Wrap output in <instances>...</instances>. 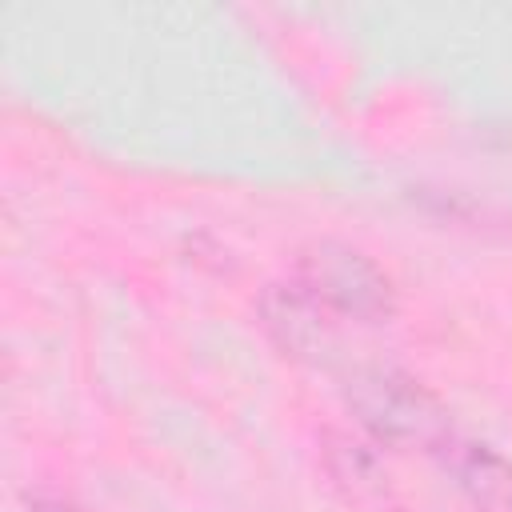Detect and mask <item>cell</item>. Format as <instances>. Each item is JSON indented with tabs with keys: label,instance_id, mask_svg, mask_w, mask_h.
I'll return each mask as SVG.
<instances>
[{
	"label": "cell",
	"instance_id": "cell-3",
	"mask_svg": "<svg viewBox=\"0 0 512 512\" xmlns=\"http://www.w3.org/2000/svg\"><path fill=\"white\" fill-rule=\"evenodd\" d=\"M260 320L268 336L296 360H324L336 344V312L320 304L300 280L268 284L260 296Z\"/></svg>",
	"mask_w": 512,
	"mask_h": 512
},
{
	"label": "cell",
	"instance_id": "cell-4",
	"mask_svg": "<svg viewBox=\"0 0 512 512\" xmlns=\"http://www.w3.org/2000/svg\"><path fill=\"white\" fill-rule=\"evenodd\" d=\"M432 456L468 504L480 512H512V464L496 448L452 432Z\"/></svg>",
	"mask_w": 512,
	"mask_h": 512
},
{
	"label": "cell",
	"instance_id": "cell-6",
	"mask_svg": "<svg viewBox=\"0 0 512 512\" xmlns=\"http://www.w3.org/2000/svg\"><path fill=\"white\" fill-rule=\"evenodd\" d=\"M28 512H80V508L72 500H64V496H32Z\"/></svg>",
	"mask_w": 512,
	"mask_h": 512
},
{
	"label": "cell",
	"instance_id": "cell-5",
	"mask_svg": "<svg viewBox=\"0 0 512 512\" xmlns=\"http://www.w3.org/2000/svg\"><path fill=\"white\" fill-rule=\"evenodd\" d=\"M324 468H328L332 484L344 492L348 504L368 508V512L388 508V500H392L388 472L364 440H352L344 432H328L324 436Z\"/></svg>",
	"mask_w": 512,
	"mask_h": 512
},
{
	"label": "cell",
	"instance_id": "cell-2",
	"mask_svg": "<svg viewBox=\"0 0 512 512\" xmlns=\"http://www.w3.org/2000/svg\"><path fill=\"white\" fill-rule=\"evenodd\" d=\"M296 280L320 304H328L336 316L376 324L396 312V288L384 276V268L372 256H364L360 248L340 244V240H320V244L304 248Z\"/></svg>",
	"mask_w": 512,
	"mask_h": 512
},
{
	"label": "cell",
	"instance_id": "cell-1",
	"mask_svg": "<svg viewBox=\"0 0 512 512\" xmlns=\"http://www.w3.org/2000/svg\"><path fill=\"white\" fill-rule=\"evenodd\" d=\"M352 416L364 432L388 448H424L436 452L452 436L448 408L408 372L388 364L356 368L344 384Z\"/></svg>",
	"mask_w": 512,
	"mask_h": 512
}]
</instances>
